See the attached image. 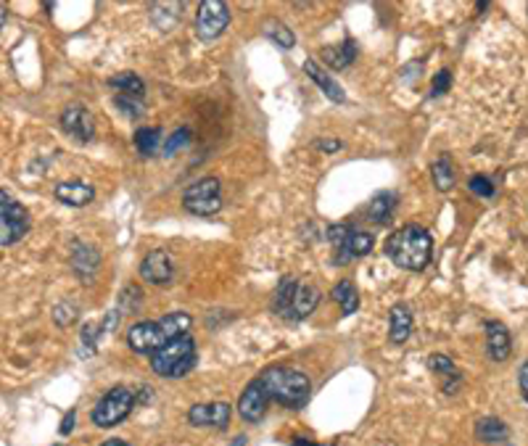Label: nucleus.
<instances>
[{"instance_id":"3","label":"nucleus","mask_w":528,"mask_h":446,"mask_svg":"<svg viewBox=\"0 0 528 446\" xmlns=\"http://www.w3.org/2000/svg\"><path fill=\"white\" fill-rule=\"evenodd\" d=\"M262 380L264 391L269 396V402H277L288 410H301L309 402L312 394V383L304 372L291 370V367H269L262 375H257Z\"/></svg>"},{"instance_id":"20","label":"nucleus","mask_w":528,"mask_h":446,"mask_svg":"<svg viewBox=\"0 0 528 446\" xmlns=\"http://www.w3.org/2000/svg\"><path fill=\"white\" fill-rule=\"evenodd\" d=\"M304 72L309 75V80H312L317 88L328 95V100H333V103H344V100H347V92H344V90L339 88V85L328 77V72H325V69H320V64H317V61H307V64H304Z\"/></svg>"},{"instance_id":"19","label":"nucleus","mask_w":528,"mask_h":446,"mask_svg":"<svg viewBox=\"0 0 528 446\" xmlns=\"http://www.w3.org/2000/svg\"><path fill=\"white\" fill-rule=\"evenodd\" d=\"M354 56H356L354 40H344V43H339V45H331V48H323V51H320V59H323L331 69H336V72L352 67Z\"/></svg>"},{"instance_id":"24","label":"nucleus","mask_w":528,"mask_h":446,"mask_svg":"<svg viewBox=\"0 0 528 446\" xmlns=\"http://www.w3.org/2000/svg\"><path fill=\"white\" fill-rule=\"evenodd\" d=\"M333 301L341 307V312L344 315H354L356 312V307H359V293H356V288H354V283L349 280H341V283H336V288H333Z\"/></svg>"},{"instance_id":"39","label":"nucleus","mask_w":528,"mask_h":446,"mask_svg":"<svg viewBox=\"0 0 528 446\" xmlns=\"http://www.w3.org/2000/svg\"><path fill=\"white\" fill-rule=\"evenodd\" d=\"M500 446H513V444H500Z\"/></svg>"},{"instance_id":"15","label":"nucleus","mask_w":528,"mask_h":446,"mask_svg":"<svg viewBox=\"0 0 528 446\" xmlns=\"http://www.w3.org/2000/svg\"><path fill=\"white\" fill-rule=\"evenodd\" d=\"M175 275V265L170 259L167 251L154 249L151 254H146V259L140 262V277L151 285H167Z\"/></svg>"},{"instance_id":"40","label":"nucleus","mask_w":528,"mask_h":446,"mask_svg":"<svg viewBox=\"0 0 528 446\" xmlns=\"http://www.w3.org/2000/svg\"><path fill=\"white\" fill-rule=\"evenodd\" d=\"M59 446H64V444H59Z\"/></svg>"},{"instance_id":"8","label":"nucleus","mask_w":528,"mask_h":446,"mask_svg":"<svg viewBox=\"0 0 528 446\" xmlns=\"http://www.w3.org/2000/svg\"><path fill=\"white\" fill-rule=\"evenodd\" d=\"M182 206L190 214H198V217L217 214L222 209V185H220V179L204 178L193 182V185H188L185 193H182Z\"/></svg>"},{"instance_id":"23","label":"nucleus","mask_w":528,"mask_h":446,"mask_svg":"<svg viewBox=\"0 0 528 446\" xmlns=\"http://www.w3.org/2000/svg\"><path fill=\"white\" fill-rule=\"evenodd\" d=\"M108 85L114 90H119V95H132V98H143L146 95V83L132 75V72H119L108 80Z\"/></svg>"},{"instance_id":"26","label":"nucleus","mask_w":528,"mask_h":446,"mask_svg":"<svg viewBox=\"0 0 528 446\" xmlns=\"http://www.w3.org/2000/svg\"><path fill=\"white\" fill-rule=\"evenodd\" d=\"M431 175H434V185L439 187L441 193H446V190H452V187H454V167H452V162H449V156H446V154L434 162Z\"/></svg>"},{"instance_id":"14","label":"nucleus","mask_w":528,"mask_h":446,"mask_svg":"<svg viewBox=\"0 0 528 446\" xmlns=\"http://www.w3.org/2000/svg\"><path fill=\"white\" fill-rule=\"evenodd\" d=\"M486 331V354L492 362H508L513 354V338L505 323L500 320H486L484 323Z\"/></svg>"},{"instance_id":"2","label":"nucleus","mask_w":528,"mask_h":446,"mask_svg":"<svg viewBox=\"0 0 528 446\" xmlns=\"http://www.w3.org/2000/svg\"><path fill=\"white\" fill-rule=\"evenodd\" d=\"M383 251H386V257H388L399 269L418 272V269L428 267V262H431L434 238H431V233H428L426 227H420V225H404V227L394 230V233L386 238Z\"/></svg>"},{"instance_id":"27","label":"nucleus","mask_w":528,"mask_h":446,"mask_svg":"<svg viewBox=\"0 0 528 446\" xmlns=\"http://www.w3.org/2000/svg\"><path fill=\"white\" fill-rule=\"evenodd\" d=\"M428 367L441 375L444 380H454V383H462V375H460V370L454 367V362L446 357V354H434V357L428 359Z\"/></svg>"},{"instance_id":"16","label":"nucleus","mask_w":528,"mask_h":446,"mask_svg":"<svg viewBox=\"0 0 528 446\" xmlns=\"http://www.w3.org/2000/svg\"><path fill=\"white\" fill-rule=\"evenodd\" d=\"M476 439L486 446L510 444V428L502 418L497 415H484L476 420Z\"/></svg>"},{"instance_id":"22","label":"nucleus","mask_w":528,"mask_h":446,"mask_svg":"<svg viewBox=\"0 0 528 446\" xmlns=\"http://www.w3.org/2000/svg\"><path fill=\"white\" fill-rule=\"evenodd\" d=\"M98 265H100V254L95 246H88V243H80L72 254V269L80 275V277H92L98 272Z\"/></svg>"},{"instance_id":"4","label":"nucleus","mask_w":528,"mask_h":446,"mask_svg":"<svg viewBox=\"0 0 528 446\" xmlns=\"http://www.w3.org/2000/svg\"><path fill=\"white\" fill-rule=\"evenodd\" d=\"M320 304V291L315 285L299 283L296 277H285L280 280L275 299H272V309L285 317V320H307Z\"/></svg>"},{"instance_id":"9","label":"nucleus","mask_w":528,"mask_h":446,"mask_svg":"<svg viewBox=\"0 0 528 446\" xmlns=\"http://www.w3.org/2000/svg\"><path fill=\"white\" fill-rule=\"evenodd\" d=\"M0 246L8 249L11 243L21 241L29 230V214L19 201H11L8 190L0 193Z\"/></svg>"},{"instance_id":"31","label":"nucleus","mask_w":528,"mask_h":446,"mask_svg":"<svg viewBox=\"0 0 528 446\" xmlns=\"http://www.w3.org/2000/svg\"><path fill=\"white\" fill-rule=\"evenodd\" d=\"M188 140H190V130L188 127H182V130H177L175 135L167 140V146H164V154L167 156H172L177 148H182V146H188Z\"/></svg>"},{"instance_id":"25","label":"nucleus","mask_w":528,"mask_h":446,"mask_svg":"<svg viewBox=\"0 0 528 446\" xmlns=\"http://www.w3.org/2000/svg\"><path fill=\"white\" fill-rule=\"evenodd\" d=\"M135 148L143 156H154L162 148V132L156 127H138V132H135Z\"/></svg>"},{"instance_id":"10","label":"nucleus","mask_w":528,"mask_h":446,"mask_svg":"<svg viewBox=\"0 0 528 446\" xmlns=\"http://www.w3.org/2000/svg\"><path fill=\"white\" fill-rule=\"evenodd\" d=\"M230 24V8L220 0H206L198 5L196 13V32L201 40H217Z\"/></svg>"},{"instance_id":"37","label":"nucleus","mask_w":528,"mask_h":446,"mask_svg":"<svg viewBox=\"0 0 528 446\" xmlns=\"http://www.w3.org/2000/svg\"><path fill=\"white\" fill-rule=\"evenodd\" d=\"M230 446H246V436H236V442Z\"/></svg>"},{"instance_id":"5","label":"nucleus","mask_w":528,"mask_h":446,"mask_svg":"<svg viewBox=\"0 0 528 446\" xmlns=\"http://www.w3.org/2000/svg\"><path fill=\"white\" fill-rule=\"evenodd\" d=\"M193 367H196V341L190 333L167 344L162 352L151 357V370L162 378H182Z\"/></svg>"},{"instance_id":"17","label":"nucleus","mask_w":528,"mask_h":446,"mask_svg":"<svg viewBox=\"0 0 528 446\" xmlns=\"http://www.w3.org/2000/svg\"><path fill=\"white\" fill-rule=\"evenodd\" d=\"M56 201H61L64 206H85L95 198V187L88 185V182H80V179H69V182H59L56 190H53Z\"/></svg>"},{"instance_id":"7","label":"nucleus","mask_w":528,"mask_h":446,"mask_svg":"<svg viewBox=\"0 0 528 446\" xmlns=\"http://www.w3.org/2000/svg\"><path fill=\"white\" fill-rule=\"evenodd\" d=\"M328 241L336 246V257H333L336 265H349V262L359 259V257H367L372 251V243H375L370 233L352 230L347 225L328 227Z\"/></svg>"},{"instance_id":"36","label":"nucleus","mask_w":528,"mask_h":446,"mask_svg":"<svg viewBox=\"0 0 528 446\" xmlns=\"http://www.w3.org/2000/svg\"><path fill=\"white\" fill-rule=\"evenodd\" d=\"M100 446H130L127 442H122V439H108V442H103Z\"/></svg>"},{"instance_id":"18","label":"nucleus","mask_w":528,"mask_h":446,"mask_svg":"<svg viewBox=\"0 0 528 446\" xmlns=\"http://www.w3.org/2000/svg\"><path fill=\"white\" fill-rule=\"evenodd\" d=\"M412 333V312L407 304H394L388 312V338L391 344H404Z\"/></svg>"},{"instance_id":"21","label":"nucleus","mask_w":528,"mask_h":446,"mask_svg":"<svg viewBox=\"0 0 528 446\" xmlns=\"http://www.w3.org/2000/svg\"><path fill=\"white\" fill-rule=\"evenodd\" d=\"M394 209H396V195L388 193V190H380L370 198V206H367V217L375 222V225H388L391 217H394Z\"/></svg>"},{"instance_id":"32","label":"nucleus","mask_w":528,"mask_h":446,"mask_svg":"<svg viewBox=\"0 0 528 446\" xmlns=\"http://www.w3.org/2000/svg\"><path fill=\"white\" fill-rule=\"evenodd\" d=\"M449 85H452V72H449V69H441L439 75L434 77V88H431V98H439V95H444V92L449 90Z\"/></svg>"},{"instance_id":"1","label":"nucleus","mask_w":528,"mask_h":446,"mask_svg":"<svg viewBox=\"0 0 528 446\" xmlns=\"http://www.w3.org/2000/svg\"><path fill=\"white\" fill-rule=\"evenodd\" d=\"M190 325H193V317L188 312H172V315H164L162 320H146V323L132 325L127 333V344L132 352L154 357L167 344L188 336Z\"/></svg>"},{"instance_id":"13","label":"nucleus","mask_w":528,"mask_h":446,"mask_svg":"<svg viewBox=\"0 0 528 446\" xmlns=\"http://www.w3.org/2000/svg\"><path fill=\"white\" fill-rule=\"evenodd\" d=\"M61 127L69 138L80 140V143H92L95 138V122L90 116V111L85 106H69L61 114Z\"/></svg>"},{"instance_id":"11","label":"nucleus","mask_w":528,"mask_h":446,"mask_svg":"<svg viewBox=\"0 0 528 446\" xmlns=\"http://www.w3.org/2000/svg\"><path fill=\"white\" fill-rule=\"evenodd\" d=\"M188 423L193 428H217V431H225L228 423H230V404L228 402L193 404L188 410Z\"/></svg>"},{"instance_id":"30","label":"nucleus","mask_w":528,"mask_h":446,"mask_svg":"<svg viewBox=\"0 0 528 446\" xmlns=\"http://www.w3.org/2000/svg\"><path fill=\"white\" fill-rule=\"evenodd\" d=\"M468 187H470L476 195H481V198H492V195L497 193V187L492 185V179L484 178V175H476V178L468 179Z\"/></svg>"},{"instance_id":"28","label":"nucleus","mask_w":528,"mask_h":446,"mask_svg":"<svg viewBox=\"0 0 528 446\" xmlns=\"http://www.w3.org/2000/svg\"><path fill=\"white\" fill-rule=\"evenodd\" d=\"M114 106L122 111V114H127L130 119H138V116H143V100L140 98H132V95H116L114 98Z\"/></svg>"},{"instance_id":"33","label":"nucleus","mask_w":528,"mask_h":446,"mask_svg":"<svg viewBox=\"0 0 528 446\" xmlns=\"http://www.w3.org/2000/svg\"><path fill=\"white\" fill-rule=\"evenodd\" d=\"M518 386H521V394H524V399L528 402V359L521 364V370H518Z\"/></svg>"},{"instance_id":"35","label":"nucleus","mask_w":528,"mask_h":446,"mask_svg":"<svg viewBox=\"0 0 528 446\" xmlns=\"http://www.w3.org/2000/svg\"><path fill=\"white\" fill-rule=\"evenodd\" d=\"M320 148H325V151H339L341 143H339V140H320Z\"/></svg>"},{"instance_id":"6","label":"nucleus","mask_w":528,"mask_h":446,"mask_svg":"<svg viewBox=\"0 0 528 446\" xmlns=\"http://www.w3.org/2000/svg\"><path fill=\"white\" fill-rule=\"evenodd\" d=\"M132 407H135V394L124 386H116L100 396V402L92 407L90 418L98 428H114L132 412Z\"/></svg>"},{"instance_id":"29","label":"nucleus","mask_w":528,"mask_h":446,"mask_svg":"<svg viewBox=\"0 0 528 446\" xmlns=\"http://www.w3.org/2000/svg\"><path fill=\"white\" fill-rule=\"evenodd\" d=\"M267 35L280 45V48H293V32L288 29V27H283V24H269L267 27Z\"/></svg>"},{"instance_id":"34","label":"nucleus","mask_w":528,"mask_h":446,"mask_svg":"<svg viewBox=\"0 0 528 446\" xmlns=\"http://www.w3.org/2000/svg\"><path fill=\"white\" fill-rule=\"evenodd\" d=\"M75 423H77V410H69V415H67V420H64V426H61V434L67 436V434L72 431Z\"/></svg>"},{"instance_id":"12","label":"nucleus","mask_w":528,"mask_h":446,"mask_svg":"<svg viewBox=\"0 0 528 446\" xmlns=\"http://www.w3.org/2000/svg\"><path fill=\"white\" fill-rule=\"evenodd\" d=\"M267 407H269V396H267V391H264L262 380L254 378V380L241 391L238 412H241V418H244L246 423H260L264 418V412H267Z\"/></svg>"},{"instance_id":"38","label":"nucleus","mask_w":528,"mask_h":446,"mask_svg":"<svg viewBox=\"0 0 528 446\" xmlns=\"http://www.w3.org/2000/svg\"><path fill=\"white\" fill-rule=\"evenodd\" d=\"M378 446H394V444H388V442H383V444H378Z\"/></svg>"}]
</instances>
